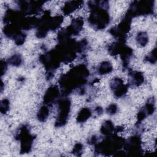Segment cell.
Masks as SVG:
<instances>
[{"instance_id": "cell-2", "label": "cell", "mask_w": 157, "mask_h": 157, "mask_svg": "<svg viewBox=\"0 0 157 157\" xmlns=\"http://www.w3.org/2000/svg\"><path fill=\"white\" fill-rule=\"evenodd\" d=\"M19 138L21 140V151L23 153H27L30 151L33 140V137L28 132V129L25 126L23 127L19 134Z\"/></svg>"}, {"instance_id": "cell-15", "label": "cell", "mask_w": 157, "mask_h": 157, "mask_svg": "<svg viewBox=\"0 0 157 157\" xmlns=\"http://www.w3.org/2000/svg\"><path fill=\"white\" fill-rule=\"evenodd\" d=\"M117 110V107L115 104H112L109 105V107H107V113L110 114V115H113L116 113Z\"/></svg>"}, {"instance_id": "cell-1", "label": "cell", "mask_w": 157, "mask_h": 157, "mask_svg": "<svg viewBox=\"0 0 157 157\" xmlns=\"http://www.w3.org/2000/svg\"><path fill=\"white\" fill-rule=\"evenodd\" d=\"M71 102L67 99H60L58 102V116L56 121V126H63L67 121L70 110Z\"/></svg>"}, {"instance_id": "cell-4", "label": "cell", "mask_w": 157, "mask_h": 157, "mask_svg": "<svg viewBox=\"0 0 157 157\" xmlns=\"http://www.w3.org/2000/svg\"><path fill=\"white\" fill-rule=\"evenodd\" d=\"M83 21L82 18H77L72 20L71 25L66 29L67 33L69 35H77L82 30Z\"/></svg>"}, {"instance_id": "cell-17", "label": "cell", "mask_w": 157, "mask_h": 157, "mask_svg": "<svg viewBox=\"0 0 157 157\" xmlns=\"http://www.w3.org/2000/svg\"><path fill=\"white\" fill-rule=\"evenodd\" d=\"M82 148H83V146L81 144H77L75 147H74V150H73V153H80L82 150Z\"/></svg>"}, {"instance_id": "cell-9", "label": "cell", "mask_w": 157, "mask_h": 157, "mask_svg": "<svg viewBox=\"0 0 157 157\" xmlns=\"http://www.w3.org/2000/svg\"><path fill=\"white\" fill-rule=\"evenodd\" d=\"M113 131V124L112 121L107 120L104 121L101 126V131L104 135H109Z\"/></svg>"}, {"instance_id": "cell-13", "label": "cell", "mask_w": 157, "mask_h": 157, "mask_svg": "<svg viewBox=\"0 0 157 157\" xmlns=\"http://www.w3.org/2000/svg\"><path fill=\"white\" fill-rule=\"evenodd\" d=\"M22 61L21 57L20 55H14L12 56L9 59V63L10 64L14 66H18L21 64Z\"/></svg>"}, {"instance_id": "cell-18", "label": "cell", "mask_w": 157, "mask_h": 157, "mask_svg": "<svg viewBox=\"0 0 157 157\" xmlns=\"http://www.w3.org/2000/svg\"><path fill=\"white\" fill-rule=\"evenodd\" d=\"M1 75H2L5 72L7 69V63L4 61H1Z\"/></svg>"}, {"instance_id": "cell-16", "label": "cell", "mask_w": 157, "mask_h": 157, "mask_svg": "<svg viewBox=\"0 0 157 157\" xmlns=\"http://www.w3.org/2000/svg\"><path fill=\"white\" fill-rule=\"evenodd\" d=\"M147 61H150V63H153L156 61V54H155V49L152 51L148 56H147Z\"/></svg>"}, {"instance_id": "cell-3", "label": "cell", "mask_w": 157, "mask_h": 157, "mask_svg": "<svg viewBox=\"0 0 157 157\" xmlns=\"http://www.w3.org/2000/svg\"><path fill=\"white\" fill-rule=\"evenodd\" d=\"M110 85L111 88L116 97L119 98L126 94L128 88L126 85L123 84V82L121 78H114L112 80Z\"/></svg>"}, {"instance_id": "cell-12", "label": "cell", "mask_w": 157, "mask_h": 157, "mask_svg": "<svg viewBox=\"0 0 157 157\" xmlns=\"http://www.w3.org/2000/svg\"><path fill=\"white\" fill-rule=\"evenodd\" d=\"M48 115V108L45 105L42 106L37 113V118L39 120H40V121H44L47 118Z\"/></svg>"}, {"instance_id": "cell-14", "label": "cell", "mask_w": 157, "mask_h": 157, "mask_svg": "<svg viewBox=\"0 0 157 157\" xmlns=\"http://www.w3.org/2000/svg\"><path fill=\"white\" fill-rule=\"evenodd\" d=\"M9 102L7 99H3L1 101V112L2 113H6L9 110Z\"/></svg>"}, {"instance_id": "cell-8", "label": "cell", "mask_w": 157, "mask_h": 157, "mask_svg": "<svg viewBox=\"0 0 157 157\" xmlns=\"http://www.w3.org/2000/svg\"><path fill=\"white\" fill-rule=\"evenodd\" d=\"M112 71V66L111 63L109 61H104L102 62L99 68H98V72L101 75L107 74L110 72Z\"/></svg>"}, {"instance_id": "cell-11", "label": "cell", "mask_w": 157, "mask_h": 157, "mask_svg": "<svg viewBox=\"0 0 157 157\" xmlns=\"http://www.w3.org/2000/svg\"><path fill=\"white\" fill-rule=\"evenodd\" d=\"M136 40L137 43L141 46H145L147 45L148 41V35L144 32H140L137 34Z\"/></svg>"}, {"instance_id": "cell-6", "label": "cell", "mask_w": 157, "mask_h": 157, "mask_svg": "<svg viewBox=\"0 0 157 157\" xmlns=\"http://www.w3.org/2000/svg\"><path fill=\"white\" fill-rule=\"evenodd\" d=\"M82 3V1H69L63 6V10L64 13L68 15L77 9Z\"/></svg>"}, {"instance_id": "cell-7", "label": "cell", "mask_w": 157, "mask_h": 157, "mask_svg": "<svg viewBox=\"0 0 157 157\" xmlns=\"http://www.w3.org/2000/svg\"><path fill=\"white\" fill-rule=\"evenodd\" d=\"M91 112L88 108L82 109L79 112L77 115V121L82 123L86 121L89 118V117L91 116Z\"/></svg>"}, {"instance_id": "cell-5", "label": "cell", "mask_w": 157, "mask_h": 157, "mask_svg": "<svg viewBox=\"0 0 157 157\" xmlns=\"http://www.w3.org/2000/svg\"><path fill=\"white\" fill-rule=\"evenodd\" d=\"M59 95L58 88L55 86H52L47 90L44 97V101L47 104H52Z\"/></svg>"}, {"instance_id": "cell-10", "label": "cell", "mask_w": 157, "mask_h": 157, "mask_svg": "<svg viewBox=\"0 0 157 157\" xmlns=\"http://www.w3.org/2000/svg\"><path fill=\"white\" fill-rule=\"evenodd\" d=\"M131 80L132 84L136 86H138L142 84L144 82V76L142 73L139 72H135L131 74Z\"/></svg>"}]
</instances>
